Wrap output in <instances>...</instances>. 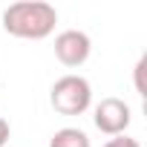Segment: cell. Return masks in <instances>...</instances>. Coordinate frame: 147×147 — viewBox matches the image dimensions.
<instances>
[{
    "mask_svg": "<svg viewBox=\"0 0 147 147\" xmlns=\"http://www.w3.org/2000/svg\"><path fill=\"white\" fill-rule=\"evenodd\" d=\"M144 66H147V58H141V61L136 63V90H138V95L147 92V90H144Z\"/></svg>",
    "mask_w": 147,
    "mask_h": 147,
    "instance_id": "cell-7",
    "label": "cell"
},
{
    "mask_svg": "<svg viewBox=\"0 0 147 147\" xmlns=\"http://www.w3.org/2000/svg\"><path fill=\"white\" fill-rule=\"evenodd\" d=\"M130 107L121 101V98H101L95 104V113H92V121L95 127L104 133V136H124V130L130 127Z\"/></svg>",
    "mask_w": 147,
    "mask_h": 147,
    "instance_id": "cell-4",
    "label": "cell"
},
{
    "mask_svg": "<svg viewBox=\"0 0 147 147\" xmlns=\"http://www.w3.org/2000/svg\"><path fill=\"white\" fill-rule=\"evenodd\" d=\"M49 101H52L55 113H61V115H81L92 104V87L87 78L69 72V75H63L52 84Z\"/></svg>",
    "mask_w": 147,
    "mask_h": 147,
    "instance_id": "cell-2",
    "label": "cell"
},
{
    "mask_svg": "<svg viewBox=\"0 0 147 147\" xmlns=\"http://www.w3.org/2000/svg\"><path fill=\"white\" fill-rule=\"evenodd\" d=\"M9 133H12V130H9V121H6V118H0V147L9 141Z\"/></svg>",
    "mask_w": 147,
    "mask_h": 147,
    "instance_id": "cell-8",
    "label": "cell"
},
{
    "mask_svg": "<svg viewBox=\"0 0 147 147\" xmlns=\"http://www.w3.org/2000/svg\"><path fill=\"white\" fill-rule=\"evenodd\" d=\"M92 52V40L87 32H78V29H63L58 38H55V58L69 66V69H75L81 63H87Z\"/></svg>",
    "mask_w": 147,
    "mask_h": 147,
    "instance_id": "cell-3",
    "label": "cell"
},
{
    "mask_svg": "<svg viewBox=\"0 0 147 147\" xmlns=\"http://www.w3.org/2000/svg\"><path fill=\"white\" fill-rule=\"evenodd\" d=\"M101 147H141L136 138H130V136H113L107 144H101Z\"/></svg>",
    "mask_w": 147,
    "mask_h": 147,
    "instance_id": "cell-6",
    "label": "cell"
},
{
    "mask_svg": "<svg viewBox=\"0 0 147 147\" xmlns=\"http://www.w3.org/2000/svg\"><path fill=\"white\" fill-rule=\"evenodd\" d=\"M55 23H58V12L43 0H20L3 12V29L26 40H43L46 35L55 32Z\"/></svg>",
    "mask_w": 147,
    "mask_h": 147,
    "instance_id": "cell-1",
    "label": "cell"
},
{
    "mask_svg": "<svg viewBox=\"0 0 147 147\" xmlns=\"http://www.w3.org/2000/svg\"><path fill=\"white\" fill-rule=\"evenodd\" d=\"M49 147H90V136L78 127H61L49 138Z\"/></svg>",
    "mask_w": 147,
    "mask_h": 147,
    "instance_id": "cell-5",
    "label": "cell"
}]
</instances>
